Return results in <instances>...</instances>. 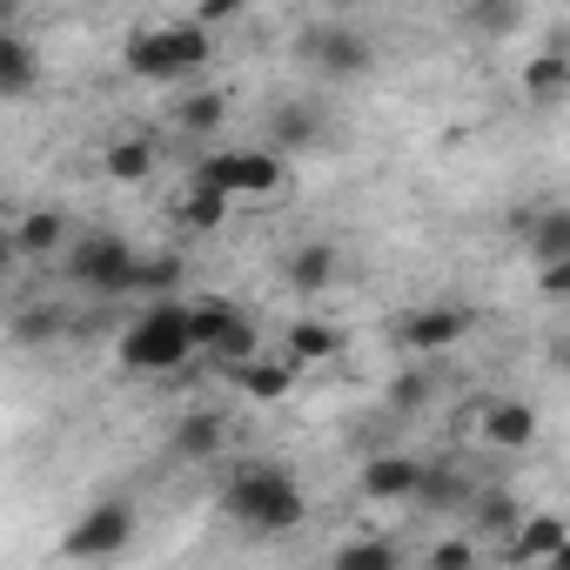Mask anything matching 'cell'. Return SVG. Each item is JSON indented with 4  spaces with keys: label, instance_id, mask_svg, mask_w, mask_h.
<instances>
[{
    "label": "cell",
    "instance_id": "obj_22",
    "mask_svg": "<svg viewBox=\"0 0 570 570\" xmlns=\"http://www.w3.org/2000/svg\"><path fill=\"white\" fill-rule=\"evenodd\" d=\"M0 95L8 101H28L35 95V48H28V35H0Z\"/></svg>",
    "mask_w": 570,
    "mask_h": 570
},
{
    "label": "cell",
    "instance_id": "obj_36",
    "mask_svg": "<svg viewBox=\"0 0 570 570\" xmlns=\"http://www.w3.org/2000/svg\"><path fill=\"white\" fill-rule=\"evenodd\" d=\"M550 570H570V537H563V550L550 557Z\"/></svg>",
    "mask_w": 570,
    "mask_h": 570
},
{
    "label": "cell",
    "instance_id": "obj_8",
    "mask_svg": "<svg viewBox=\"0 0 570 570\" xmlns=\"http://www.w3.org/2000/svg\"><path fill=\"white\" fill-rule=\"evenodd\" d=\"M262 141H268L275 155H309V148H323V141H330L323 101H275L268 121H262Z\"/></svg>",
    "mask_w": 570,
    "mask_h": 570
},
{
    "label": "cell",
    "instance_id": "obj_15",
    "mask_svg": "<svg viewBox=\"0 0 570 570\" xmlns=\"http://www.w3.org/2000/svg\"><path fill=\"white\" fill-rule=\"evenodd\" d=\"M563 537H570V523L543 510V517H523V523H517V537H510L497 557H510V563H550V557L563 550Z\"/></svg>",
    "mask_w": 570,
    "mask_h": 570
},
{
    "label": "cell",
    "instance_id": "obj_33",
    "mask_svg": "<svg viewBox=\"0 0 570 570\" xmlns=\"http://www.w3.org/2000/svg\"><path fill=\"white\" fill-rule=\"evenodd\" d=\"M537 289H543V296H570V255L537 262Z\"/></svg>",
    "mask_w": 570,
    "mask_h": 570
},
{
    "label": "cell",
    "instance_id": "obj_3",
    "mask_svg": "<svg viewBox=\"0 0 570 570\" xmlns=\"http://www.w3.org/2000/svg\"><path fill=\"white\" fill-rule=\"evenodd\" d=\"M195 181L235 195V202H275L282 188H289V161H282L275 148H215L195 161Z\"/></svg>",
    "mask_w": 570,
    "mask_h": 570
},
{
    "label": "cell",
    "instance_id": "obj_28",
    "mask_svg": "<svg viewBox=\"0 0 570 570\" xmlns=\"http://www.w3.org/2000/svg\"><path fill=\"white\" fill-rule=\"evenodd\" d=\"M396 563V543L390 537H363V543H343L336 550V570H390Z\"/></svg>",
    "mask_w": 570,
    "mask_h": 570
},
{
    "label": "cell",
    "instance_id": "obj_35",
    "mask_svg": "<svg viewBox=\"0 0 570 570\" xmlns=\"http://www.w3.org/2000/svg\"><path fill=\"white\" fill-rule=\"evenodd\" d=\"M21 336H28V343H41V336H61V309H35V316H21Z\"/></svg>",
    "mask_w": 570,
    "mask_h": 570
},
{
    "label": "cell",
    "instance_id": "obj_25",
    "mask_svg": "<svg viewBox=\"0 0 570 570\" xmlns=\"http://www.w3.org/2000/svg\"><path fill=\"white\" fill-rule=\"evenodd\" d=\"M523 95L530 101H563L570 95V55H530L523 61Z\"/></svg>",
    "mask_w": 570,
    "mask_h": 570
},
{
    "label": "cell",
    "instance_id": "obj_24",
    "mask_svg": "<svg viewBox=\"0 0 570 570\" xmlns=\"http://www.w3.org/2000/svg\"><path fill=\"white\" fill-rule=\"evenodd\" d=\"M161 28H168V41H175V55H181L188 81H195V75L215 61V28H208V21H195V14H188V21H161Z\"/></svg>",
    "mask_w": 570,
    "mask_h": 570
},
{
    "label": "cell",
    "instance_id": "obj_20",
    "mask_svg": "<svg viewBox=\"0 0 570 570\" xmlns=\"http://www.w3.org/2000/svg\"><path fill=\"white\" fill-rule=\"evenodd\" d=\"M523 248H530V262H557V255H570V208H563V202L537 208V215L523 222Z\"/></svg>",
    "mask_w": 570,
    "mask_h": 570
},
{
    "label": "cell",
    "instance_id": "obj_39",
    "mask_svg": "<svg viewBox=\"0 0 570 570\" xmlns=\"http://www.w3.org/2000/svg\"><path fill=\"white\" fill-rule=\"evenodd\" d=\"M343 8H356V0H343Z\"/></svg>",
    "mask_w": 570,
    "mask_h": 570
},
{
    "label": "cell",
    "instance_id": "obj_16",
    "mask_svg": "<svg viewBox=\"0 0 570 570\" xmlns=\"http://www.w3.org/2000/svg\"><path fill=\"white\" fill-rule=\"evenodd\" d=\"M282 275H289L296 296H323L330 282H336V248L330 242H296L289 262H282Z\"/></svg>",
    "mask_w": 570,
    "mask_h": 570
},
{
    "label": "cell",
    "instance_id": "obj_27",
    "mask_svg": "<svg viewBox=\"0 0 570 570\" xmlns=\"http://www.w3.org/2000/svg\"><path fill=\"white\" fill-rule=\"evenodd\" d=\"M155 175V141H115L108 148V181H148Z\"/></svg>",
    "mask_w": 570,
    "mask_h": 570
},
{
    "label": "cell",
    "instance_id": "obj_32",
    "mask_svg": "<svg viewBox=\"0 0 570 570\" xmlns=\"http://www.w3.org/2000/svg\"><path fill=\"white\" fill-rule=\"evenodd\" d=\"M416 503H430V510H450V503H456V476H450V470H423V490H416Z\"/></svg>",
    "mask_w": 570,
    "mask_h": 570
},
{
    "label": "cell",
    "instance_id": "obj_18",
    "mask_svg": "<svg viewBox=\"0 0 570 570\" xmlns=\"http://www.w3.org/2000/svg\"><path fill=\"white\" fill-rule=\"evenodd\" d=\"M470 523H476V537H483V543H497V550H503V543L517 537L523 510H517V497H510V490H476V497H470Z\"/></svg>",
    "mask_w": 570,
    "mask_h": 570
},
{
    "label": "cell",
    "instance_id": "obj_17",
    "mask_svg": "<svg viewBox=\"0 0 570 570\" xmlns=\"http://www.w3.org/2000/svg\"><path fill=\"white\" fill-rule=\"evenodd\" d=\"M228 208H235V195H222V188H208V181H195V175H188V188L175 195V222L195 228V235H215V228L228 222Z\"/></svg>",
    "mask_w": 570,
    "mask_h": 570
},
{
    "label": "cell",
    "instance_id": "obj_21",
    "mask_svg": "<svg viewBox=\"0 0 570 570\" xmlns=\"http://www.w3.org/2000/svg\"><path fill=\"white\" fill-rule=\"evenodd\" d=\"M202 356H215L222 370H242L248 356H262V330H255V323H248V316L235 309V316H228V323H222V330L208 336V350H202Z\"/></svg>",
    "mask_w": 570,
    "mask_h": 570
},
{
    "label": "cell",
    "instance_id": "obj_14",
    "mask_svg": "<svg viewBox=\"0 0 570 570\" xmlns=\"http://www.w3.org/2000/svg\"><path fill=\"white\" fill-rule=\"evenodd\" d=\"M8 248H14L21 262H48L55 248H68V215H61V208H35V215H21L14 235H8Z\"/></svg>",
    "mask_w": 570,
    "mask_h": 570
},
{
    "label": "cell",
    "instance_id": "obj_7",
    "mask_svg": "<svg viewBox=\"0 0 570 570\" xmlns=\"http://www.w3.org/2000/svg\"><path fill=\"white\" fill-rule=\"evenodd\" d=\"M470 330H476V316H470L463 303H423V309H410V316L396 323V343H403L410 356H443V350H456Z\"/></svg>",
    "mask_w": 570,
    "mask_h": 570
},
{
    "label": "cell",
    "instance_id": "obj_4",
    "mask_svg": "<svg viewBox=\"0 0 570 570\" xmlns=\"http://www.w3.org/2000/svg\"><path fill=\"white\" fill-rule=\"evenodd\" d=\"M135 262H141V248L128 235H115V228L81 235L68 248V275L81 282V289H95V296H135Z\"/></svg>",
    "mask_w": 570,
    "mask_h": 570
},
{
    "label": "cell",
    "instance_id": "obj_9",
    "mask_svg": "<svg viewBox=\"0 0 570 570\" xmlns=\"http://www.w3.org/2000/svg\"><path fill=\"white\" fill-rule=\"evenodd\" d=\"M121 68H128L135 81H155V88L188 81V68H181V55H175L168 28H135V35L121 41Z\"/></svg>",
    "mask_w": 570,
    "mask_h": 570
},
{
    "label": "cell",
    "instance_id": "obj_2",
    "mask_svg": "<svg viewBox=\"0 0 570 570\" xmlns=\"http://www.w3.org/2000/svg\"><path fill=\"white\" fill-rule=\"evenodd\" d=\"M115 356H121V370H128V376H175V370H188V363L202 356L188 303H175V296H155V303H148V309H141V316L121 330Z\"/></svg>",
    "mask_w": 570,
    "mask_h": 570
},
{
    "label": "cell",
    "instance_id": "obj_1",
    "mask_svg": "<svg viewBox=\"0 0 570 570\" xmlns=\"http://www.w3.org/2000/svg\"><path fill=\"white\" fill-rule=\"evenodd\" d=\"M222 517H235L248 537H289L309 503H303V483L282 470V463H262V456H242L222 483Z\"/></svg>",
    "mask_w": 570,
    "mask_h": 570
},
{
    "label": "cell",
    "instance_id": "obj_11",
    "mask_svg": "<svg viewBox=\"0 0 570 570\" xmlns=\"http://www.w3.org/2000/svg\"><path fill=\"white\" fill-rule=\"evenodd\" d=\"M222 443H228V416H222V410H181V416H175L168 450H175L181 463H215Z\"/></svg>",
    "mask_w": 570,
    "mask_h": 570
},
{
    "label": "cell",
    "instance_id": "obj_30",
    "mask_svg": "<svg viewBox=\"0 0 570 570\" xmlns=\"http://www.w3.org/2000/svg\"><path fill=\"white\" fill-rule=\"evenodd\" d=\"M188 316H195V343L208 350V336L235 316V303H228V296H202V303H188Z\"/></svg>",
    "mask_w": 570,
    "mask_h": 570
},
{
    "label": "cell",
    "instance_id": "obj_5",
    "mask_svg": "<svg viewBox=\"0 0 570 570\" xmlns=\"http://www.w3.org/2000/svg\"><path fill=\"white\" fill-rule=\"evenodd\" d=\"M296 61H303V75H316V81H356V75H370L376 48H370L356 28H343V21H316V28L296 35Z\"/></svg>",
    "mask_w": 570,
    "mask_h": 570
},
{
    "label": "cell",
    "instance_id": "obj_13",
    "mask_svg": "<svg viewBox=\"0 0 570 570\" xmlns=\"http://www.w3.org/2000/svg\"><path fill=\"white\" fill-rule=\"evenodd\" d=\"M296 356H248L242 370H235V383H242V396L248 403H282V396H289L296 390Z\"/></svg>",
    "mask_w": 570,
    "mask_h": 570
},
{
    "label": "cell",
    "instance_id": "obj_10",
    "mask_svg": "<svg viewBox=\"0 0 570 570\" xmlns=\"http://www.w3.org/2000/svg\"><path fill=\"white\" fill-rule=\"evenodd\" d=\"M476 423H483V443L503 450V456H517V450L537 443V410L523 396H483L476 403Z\"/></svg>",
    "mask_w": 570,
    "mask_h": 570
},
{
    "label": "cell",
    "instance_id": "obj_29",
    "mask_svg": "<svg viewBox=\"0 0 570 570\" xmlns=\"http://www.w3.org/2000/svg\"><path fill=\"white\" fill-rule=\"evenodd\" d=\"M483 557V537H443L430 543V570H470Z\"/></svg>",
    "mask_w": 570,
    "mask_h": 570
},
{
    "label": "cell",
    "instance_id": "obj_12",
    "mask_svg": "<svg viewBox=\"0 0 570 570\" xmlns=\"http://www.w3.org/2000/svg\"><path fill=\"white\" fill-rule=\"evenodd\" d=\"M423 470H430V463H416V456H403V450L370 456V463H363V497H376V503H403V497L423 490Z\"/></svg>",
    "mask_w": 570,
    "mask_h": 570
},
{
    "label": "cell",
    "instance_id": "obj_31",
    "mask_svg": "<svg viewBox=\"0 0 570 570\" xmlns=\"http://www.w3.org/2000/svg\"><path fill=\"white\" fill-rule=\"evenodd\" d=\"M416 403H430V370H410V376H396V390H390V410H416Z\"/></svg>",
    "mask_w": 570,
    "mask_h": 570
},
{
    "label": "cell",
    "instance_id": "obj_37",
    "mask_svg": "<svg viewBox=\"0 0 570 570\" xmlns=\"http://www.w3.org/2000/svg\"><path fill=\"white\" fill-rule=\"evenodd\" d=\"M557 370H570V343H557Z\"/></svg>",
    "mask_w": 570,
    "mask_h": 570
},
{
    "label": "cell",
    "instance_id": "obj_19",
    "mask_svg": "<svg viewBox=\"0 0 570 570\" xmlns=\"http://www.w3.org/2000/svg\"><path fill=\"white\" fill-rule=\"evenodd\" d=\"M282 350H289L296 363H330V356H343V350H350V336H343L336 323H323V316H303V323H289Z\"/></svg>",
    "mask_w": 570,
    "mask_h": 570
},
{
    "label": "cell",
    "instance_id": "obj_23",
    "mask_svg": "<svg viewBox=\"0 0 570 570\" xmlns=\"http://www.w3.org/2000/svg\"><path fill=\"white\" fill-rule=\"evenodd\" d=\"M175 121H181V135H222V121H228V95H222V88H188L181 108H175Z\"/></svg>",
    "mask_w": 570,
    "mask_h": 570
},
{
    "label": "cell",
    "instance_id": "obj_26",
    "mask_svg": "<svg viewBox=\"0 0 570 570\" xmlns=\"http://www.w3.org/2000/svg\"><path fill=\"white\" fill-rule=\"evenodd\" d=\"M175 289H181V255H175V248H161V255H141V262H135V296H148V303H155V296H175Z\"/></svg>",
    "mask_w": 570,
    "mask_h": 570
},
{
    "label": "cell",
    "instance_id": "obj_38",
    "mask_svg": "<svg viewBox=\"0 0 570 570\" xmlns=\"http://www.w3.org/2000/svg\"><path fill=\"white\" fill-rule=\"evenodd\" d=\"M470 8H497V0H470Z\"/></svg>",
    "mask_w": 570,
    "mask_h": 570
},
{
    "label": "cell",
    "instance_id": "obj_6",
    "mask_svg": "<svg viewBox=\"0 0 570 570\" xmlns=\"http://www.w3.org/2000/svg\"><path fill=\"white\" fill-rule=\"evenodd\" d=\"M128 543H135V503L128 497H108V503H95V510L75 517V530L61 537V557L101 563V557H121Z\"/></svg>",
    "mask_w": 570,
    "mask_h": 570
},
{
    "label": "cell",
    "instance_id": "obj_34",
    "mask_svg": "<svg viewBox=\"0 0 570 570\" xmlns=\"http://www.w3.org/2000/svg\"><path fill=\"white\" fill-rule=\"evenodd\" d=\"M242 14V0H195V21H208V28H228Z\"/></svg>",
    "mask_w": 570,
    "mask_h": 570
}]
</instances>
